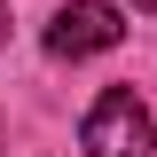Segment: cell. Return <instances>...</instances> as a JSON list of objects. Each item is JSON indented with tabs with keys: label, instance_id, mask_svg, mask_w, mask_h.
Here are the masks:
<instances>
[{
	"label": "cell",
	"instance_id": "6da1fadb",
	"mask_svg": "<svg viewBox=\"0 0 157 157\" xmlns=\"http://www.w3.org/2000/svg\"><path fill=\"white\" fill-rule=\"evenodd\" d=\"M78 141H86V157H149L157 149V126H149V110H141L134 86H110V94L86 110Z\"/></svg>",
	"mask_w": 157,
	"mask_h": 157
},
{
	"label": "cell",
	"instance_id": "7a4b0ae2",
	"mask_svg": "<svg viewBox=\"0 0 157 157\" xmlns=\"http://www.w3.org/2000/svg\"><path fill=\"white\" fill-rule=\"evenodd\" d=\"M118 39H126V16H118L110 0H71L55 24H47V55L78 63V55H110Z\"/></svg>",
	"mask_w": 157,
	"mask_h": 157
},
{
	"label": "cell",
	"instance_id": "3957f363",
	"mask_svg": "<svg viewBox=\"0 0 157 157\" xmlns=\"http://www.w3.org/2000/svg\"><path fill=\"white\" fill-rule=\"evenodd\" d=\"M0 47H8V0H0Z\"/></svg>",
	"mask_w": 157,
	"mask_h": 157
},
{
	"label": "cell",
	"instance_id": "277c9868",
	"mask_svg": "<svg viewBox=\"0 0 157 157\" xmlns=\"http://www.w3.org/2000/svg\"><path fill=\"white\" fill-rule=\"evenodd\" d=\"M134 8H157V0H134Z\"/></svg>",
	"mask_w": 157,
	"mask_h": 157
}]
</instances>
